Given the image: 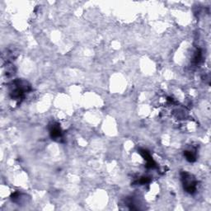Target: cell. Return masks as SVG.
Here are the masks:
<instances>
[{
  "label": "cell",
  "mask_w": 211,
  "mask_h": 211,
  "mask_svg": "<svg viewBox=\"0 0 211 211\" xmlns=\"http://www.w3.org/2000/svg\"><path fill=\"white\" fill-rule=\"evenodd\" d=\"M184 189L190 194L195 193L196 191V182L195 178L188 173H182V174Z\"/></svg>",
  "instance_id": "obj_1"
},
{
  "label": "cell",
  "mask_w": 211,
  "mask_h": 211,
  "mask_svg": "<svg viewBox=\"0 0 211 211\" xmlns=\"http://www.w3.org/2000/svg\"><path fill=\"white\" fill-rule=\"evenodd\" d=\"M50 133L52 139H58L61 136V130L57 124H53L50 128Z\"/></svg>",
  "instance_id": "obj_2"
},
{
  "label": "cell",
  "mask_w": 211,
  "mask_h": 211,
  "mask_svg": "<svg viewBox=\"0 0 211 211\" xmlns=\"http://www.w3.org/2000/svg\"><path fill=\"white\" fill-rule=\"evenodd\" d=\"M185 156L189 162H194V161H195V155L193 154V152H191V151H185Z\"/></svg>",
  "instance_id": "obj_3"
},
{
  "label": "cell",
  "mask_w": 211,
  "mask_h": 211,
  "mask_svg": "<svg viewBox=\"0 0 211 211\" xmlns=\"http://www.w3.org/2000/svg\"><path fill=\"white\" fill-rule=\"evenodd\" d=\"M201 59H202L201 51H200V50H198L197 51L195 52V56H194V60H193V61H194V63H195V64H197L200 63V61L201 60Z\"/></svg>",
  "instance_id": "obj_4"
}]
</instances>
